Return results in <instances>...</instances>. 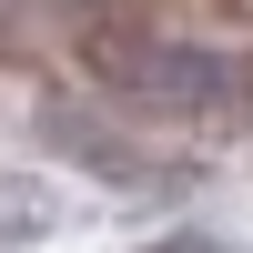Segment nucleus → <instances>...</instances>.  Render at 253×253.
<instances>
[{
	"label": "nucleus",
	"instance_id": "obj_1",
	"mask_svg": "<svg viewBox=\"0 0 253 253\" xmlns=\"http://www.w3.org/2000/svg\"><path fill=\"white\" fill-rule=\"evenodd\" d=\"M142 253H233L223 233H162V243H142Z\"/></svg>",
	"mask_w": 253,
	"mask_h": 253
}]
</instances>
